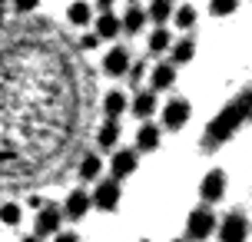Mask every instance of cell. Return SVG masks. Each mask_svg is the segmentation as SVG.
I'll use <instances>...</instances> for the list:
<instances>
[{
	"label": "cell",
	"mask_w": 252,
	"mask_h": 242,
	"mask_svg": "<svg viewBox=\"0 0 252 242\" xmlns=\"http://www.w3.org/2000/svg\"><path fill=\"white\" fill-rule=\"evenodd\" d=\"M213 232H216V212H213V209H206V206H202V209H192V212H189V219H186V236L192 242L209 239Z\"/></svg>",
	"instance_id": "1"
},
{
	"label": "cell",
	"mask_w": 252,
	"mask_h": 242,
	"mask_svg": "<svg viewBox=\"0 0 252 242\" xmlns=\"http://www.w3.org/2000/svg\"><path fill=\"white\" fill-rule=\"evenodd\" d=\"M120 179H103L100 186L93 189V196H90V203L96 206V209H103V212H113L116 206H120Z\"/></svg>",
	"instance_id": "2"
},
{
	"label": "cell",
	"mask_w": 252,
	"mask_h": 242,
	"mask_svg": "<svg viewBox=\"0 0 252 242\" xmlns=\"http://www.w3.org/2000/svg\"><path fill=\"white\" fill-rule=\"evenodd\" d=\"M246 236H249V222L239 209L219 222V242H246Z\"/></svg>",
	"instance_id": "3"
},
{
	"label": "cell",
	"mask_w": 252,
	"mask_h": 242,
	"mask_svg": "<svg viewBox=\"0 0 252 242\" xmlns=\"http://www.w3.org/2000/svg\"><path fill=\"white\" fill-rule=\"evenodd\" d=\"M189 116H192V106H189V100H183V96H176V100H169L163 106V126L166 129H183L189 123Z\"/></svg>",
	"instance_id": "4"
},
{
	"label": "cell",
	"mask_w": 252,
	"mask_h": 242,
	"mask_svg": "<svg viewBox=\"0 0 252 242\" xmlns=\"http://www.w3.org/2000/svg\"><path fill=\"white\" fill-rule=\"evenodd\" d=\"M199 196L202 203H219L222 196H226V173L222 169H209L206 176H202V186H199Z\"/></svg>",
	"instance_id": "5"
},
{
	"label": "cell",
	"mask_w": 252,
	"mask_h": 242,
	"mask_svg": "<svg viewBox=\"0 0 252 242\" xmlns=\"http://www.w3.org/2000/svg\"><path fill=\"white\" fill-rule=\"evenodd\" d=\"M63 222V209L53 203H43L37 209V236H57Z\"/></svg>",
	"instance_id": "6"
},
{
	"label": "cell",
	"mask_w": 252,
	"mask_h": 242,
	"mask_svg": "<svg viewBox=\"0 0 252 242\" xmlns=\"http://www.w3.org/2000/svg\"><path fill=\"white\" fill-rule=\"evenodd\" d=\"M136 150H116L113 159H110V173H113V179H126V176H133L136 173Z\"/></svg>",
	"instance_id": "7"
},
{
	"label": "cell",
	"mask_w": 252,
	"mask_h": 242,
	"mask_svg": "<svg viewBox=\"0 0 252 242\" xmlns=\"http://www.w3.org/2000/svg\"><path fill=\"white\" fill-rule=\"evenodd\" d=\"M129 50L126 47H113V50L103 57V73L106 77H126V70H129Z\"/></svg>",
	"instance_id": "8"
},
{
	"label": "cell",
	"mask_w": 252,
	"mask_h": 242,
	"mask_svg": "<svg viewBox=\"0 0 252 242\" xmlns=\"http://www.w3.org/2000/svg\"><path fill=\"white\" fill-rule=\"evenodd\" d=\"M90 192H83V189H73L70 196H66V203H63V216L66 219H83L90 212Z\"/></svg>",
	"instance_id": "9"
},
{
	"label": "cell",
	"mask_w": 252,
	"mask_h": 242,
	"mask_svg": "<svg viewBox=\"0 0 252 242\" xmlns=\"http://www.w3.org/2000/svg\"><path fill=\"white\" fill-rule=\"evenodd\" d=\"M176 83V66L173 63H156L150 70V90L153 93H163V90H169Z\"/></svg>",
	"instance_id": "10"
},
{
	"label": "cell",
	"mask_w": 252,
	"mask_h": 242,
	"mask_svg": "<svg viewBox=\"0 0 252 242\" xmlns=\"http://www.w3.org/2000/svg\"><path fill=\"white\" fill-rule=\"evenodd\" d=\"M126 110L136 116V120H150V116L156 113V93H153V90H146V93H136V96L129 100V106H126Z\"/></svg>",
	"instance_id": "11"
},
{
	"label": "cell",
	"mask_w": 252,
	"mask_h": 242,
	"mask_svg": "<svg viewBox=\"0 0 252 242\" xmlns=\"http://www.w3.org/2000/svg\"><path fill=\"white\" fill-rule=\"evenodd\" d=\"M159 140H163V133H159V126H153V123H143V126L136 129V150L139 153L159 150Z\"/></svg>",
	"instance_id": "12"
},
{
	"label": "cell",
	"mask_w": 252,
	"mask_h": 242,
	"mask_svg": "<svg viewBox=\"0 0 252 242\" xmlns=\"http://www.w3.org/2000/svg\"><path fill=\"white\" fill-rule=\"evenodd\" d=\"M93 27H96L93 33H96L100 40H116L120 33H123V30H120V17H116L113 10L100 13V17H96V24H93Z\"/></svg>",
	"instance_id": "13"
},
{
	"label": "cell",
	"mask_w": 252,
	"mask_h": 242,
	"mask_svg": "<svg viewBox=\"0 0 252 242\" xmlns=\"http://www.w3.org/2000/svg\"><path fill=\"white\" fill-rule=\"evenodd\" d=\"M126 106H129L126 93H120V90L106 93V96H103V120H120V116L126 113Z\"/></svg>",
	"instance_id": "14"
},
{
	"label": "cell",
	"mask_w": 252,
	"mask_h": 242,
	"mask_svg": "<svg viewBox=\"0 0 252 242\" xmlns=\"http://www.w3.org/2000/svg\"><path fill=\"white\" fill-rule=\"evenodd\" d=\"M66 20H70V27H90L93 7H90L87 0H73V3L66 7Z\"/></svg>",
	"instance_id": "15"
},
{
	"label": "cell",
	"mask_w": 252,
	"mask_h": 242,
	"mask_svg": "<svg viewBox=\"0 0 252 242\" xmlns=\"http://www.w3.org/2000/svg\"><path fill=\"white\" fill-rule=\"evenodd\" d=\"M146 20H150V17H146V10H139V7H129V10L120 17V30H123V33H139V30L146 27Z\"/></svg>",
	"instance_id": "16"
},
{
	"label": "cell",
	"mask_w": 252,
	"mask_h": 242,
	"mask_svg": "<svg viewBox=\"0 0 252 242\" xmlns=\"http://www.w3.org/2000/svg\"><path fill=\"white\" fill-rule=\"evenodd\" d=\"M116 143H120V123L116 120H103L100 133H96V146L100 150H113Z\"/></svg>",
	"instance_id": "17"
},
{
	"label": "cell",
	"mask_w": 252,
	"mask_h": 242,
	"mask_svg": "<svg viewBox=\"0 0 252 242\" xmlns=\"http://www.w3.org/2000/svg\"><path fill=\"white\" fill-rule=\"evenodd\" d=\"M169 50H173V66H179V63H189V60L196 57V43H192V37H183V40H176Z\"/></svg>",
	"instance_id": "18"
},
{
	"label": "cell",
	"mask_w": 252,
	"mask_h": 242,
	"mask_svg": "<svg viewBox=\"0 0 252 242\" xmlns=\"http://www.w3.org/2000/svg\"><path fill=\"white\" fill-rule=\"evenodd\" d=\"M100 169H103V159H100V156L87 153L83 159H80V179H83V182H93V179H100Z\"/></svg>",
	"instance_id": "19"
},
{
	"label": "cell",
	"mask_w": 252,
	"mask_h": 242,
	"mask_svg": "<svg viewBox=\"0 0 252 242\" xmlns=\"http://www.w3.org/2000/svg\"><path fill=\"white\" fill-rule=\"evenodd\" d=\"M169 47H173V33L163 24H156V30L150 33V53H166Z\"/></svg>",
	"instance_id": "20"
},
{
	"label": "cell",
	"mask_w": 252,
	"mask_h": 242,
	"mask_svg": "<svg viewBox=\"0 0 252 242\" xmlns=\"http://www.w3.org/2000/svg\"><path fill=\"white\" fill-rule=\"evenodd\" d=\"M146 17L156 20V24H166V20L173 17V0H153L150 10H146Z\"/></svg>",
	"instance_id": "21"
},
{
	"label": "cell",
	"mask_w": 252,
	"mask_h": 242,
	"mask_svg": "<svg viewBox=\"0 0 252 242\" xmlns=\"http://www.w3.org/2000/svg\"><path fill=\"white\" fill-rule=\"evenodd\" d=\"M173 20H176L179 30H189V27H196V7H179V10H173Z\"/></svg>",
	"instance_id": "22"
},
{
	"label": "cell",
	"mask_w": 252,
	"mask_h": 242,
	"mask_svg": "<svg viewBox=\"0 0 252 242\" xmlns=\"http://www.w3.org/2000/svg\"><path fill=\"white\" fill-rule=\"evenodd\" d=\"M0 222H3V226H17V222H20V206L17 203H3L0 206Z\"/></svg>",
	"instance_id": "23"
},
{
	"label": "cell",
	"mask_w": 252,
	"mask_h": 242,
	"mask_svg": "<svg viewBox=\"0 0 252 242\" xmlns=\"http://www.w3.org/2000/svg\"><path fill=\"white\" fill-rule=\"evenodd\" d=\"M236 7H239V0H209V13L213 17H229Z\"/></svg>",
	"instance_id": "24"
},
{
	"label": "cell",
	"mask_w": 252,
	"mask_h": 242,
	"mask_svg": "<svg viewBox=\"0 0 252 242\" xmlns=\"http://www.w3.org/2000/svg\"><path fill=\"white\" fill-rule=\"evenodd\" d=\"M37 3H40V0H10L13 13H20V17H24V13H33V10H37Z\"/></svg>",
	"instance_id": "25"
},
{
	"label": "cell",
	"mask_w": 252,
	"mask_h": 242,
	"mask_svg": "<svg viewBox=\"0 0 252 242\" xmlns=\"http://www.w3.org/2000/svg\"><path fill=\"white\" fill-rule=\"evenodd\" d=\"M126 77H129V83H133V87H136V83H143V77H146V66H143V63H129Z\"/></svg>",
	"instance_id": "26"
},
{
	"label": "cell",
	"mask_w": 252,
	"mask_h": 242,
	"mask_svg": "<svg viewBox=\"0 0 252 242\" xmlns=\"http://www.w3.org/2000/svg\"><path fill=\"white\" fill-rule=\"evenodd\" d=\"M100 43H103V40L96 37V33H83V37H80V50H96Z\"/></svg>",
	"instance_id": "27"
},
{
	"label": "cell",
	"mask_w": 252,
	"mask_h": 242,
	"mask_svg": "<svg viewBox=\"0 0 252 242\" xmlns=\"http://www.w3.org/2000/svg\"><path fill=\"white\" fill-rule=\"evenodd\" d=\"M53 242H80V236H76V232H57Z\"/></svg>",
	"instance_id": "28"
},
{
	"label": "cell",
	"mask_w": 252,
	"mask_h": 242,
	"mask_svg": "<svg viewBox=\"0 0 252 242\" xmlns=\"http://www.w3.org/2000/svg\"><path fill=\"white\" fill-rule=\"evenodd\" d=\"M113 3H116V0H96V7H100V13H106V10H113Z\"/></svg>",
	"instance_id": "29"
},
{
	"label": "cell",
	"mask_w": 252,
	"mask_h": 242,
	"mask_svg": "<svg viewBox=\"0 0 252 242\" xmlns=\"http://www.w3.org/2000/svg\"><path fill=\"white\" fill-rule=\"evenodd\" d=\"M20 242H40V236H27V239H20Z\"/></svg>",
	"instance_id": "30"
},
{
	"label": "cell",
	"mask_w": 252,
	"mask_h": 242,
	"mask_svg": "<svg viewBox=\"0 0 252 242\" xmlns=\"http://www.w3.org/2000/svg\"><path fill=\"white\" fill-rule=\"evenodd\" d=\"M176 242H186V239H176Z\"/></svg>",
	"instance_id": "31"
}]
</instances>
